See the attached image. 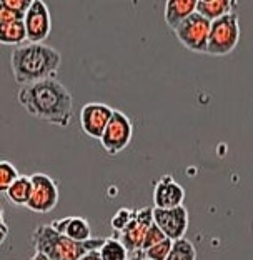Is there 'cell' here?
<instances>
[{
  "label": "cell",
  "instance_id": "cell-1",
  "mask_svg": "<svg viewBox=\"0 0 253 260\" xmlns=\"http://www.w3.org/2000/svg\"><path fill=\"white\" fill-rule=\"evenodd\" d=\"M17 100L35 119L57 127H68L74 117V97L60 80L50 79L23 85Z\"/></svg>",
  "mask_w": 253,
  "mask_h": 260
},
{
  "label": "cell",
  "instance_id": "cell-2",
  "mask_svg": "<svg viewBox=\"0 0 253 260\" xmlns=\"http://www.w3.org/2000/svg\"><path fill=\"white\" fill-rule=\"evenodd\" d=\"M10 67L15 82L22 87L57 79L62 54L47 44H23L12 50Z\"/></svg>",
  "mask_w": 253,
  "mask_h": 260
},
{
  "label": "cell",
  "instance_id": "cell-3",
  "mask_svg": "<svg viewBox=\"0 0 253 260\" xmlns=\"http://www.w3.org/2000/svg\"><path fill=\"white\" fill-rule=\"evenodd\" d=\"M105 237L102 239H90L87 242H75L68 239L67 235L57 232L49 225H39L33 230L32 244L35 252L44 253L50 260H80L88 252L98 250L103 245Z\"/></svg>",
  "mask_w": 253,
  "mask_h": 260
},
{
  "label": "cell",
  "instance_id": "cell-4",
  "mask_svg": "<svg viewBox=\"0 0 253 260\" xmlns=\"http://www.w3.org/2000/svg\"><path fill=\"white\" fill-rule=\"evenodd\" d=\"M240 42V19L237 12H232L222 19L211 22L207 55L223 57L237 49Z\"/></svg>",
  "mask_w": 253,
  "mask_h": 260
},
{
  "label": "cell",
  "instance_id": "cell-5",
  "mask_svg": "<svg viewBox=\"0 0 253 260\" xmlns=\"http://www.w3.org/2000/svg\"><path fill=\"white\" fill-rule=\"evenodd\" d=\"M210 27H211V22L195 12V14H192L185 22H182L173 32H175L176 40H178L187 50L195 52V54H207Z\"/></svg>",
  "mask_w": 253,
  "mask_h": 260
},
{
  "label": "cell",
  "instance_id": "cell-6",
  "mask_svg": "<svg viewBox=\"0 0 253 260\" xmlns=\"http://www.w3.org/2000/svg\"><path fill=\"white\" fill-rule=\"evenodd\" d=\"M32 180V197L28 200L27 209L35 214H49L57 207L60 199L58 184L50 175L35 172L30 175Z\"/></svg>",
  "mask_w": 253,
  "mask_h": 260
},
{
  "label": "cell",
  "instance_id": "cell-7",
  "mask_svg": "<svg viewBox=\"0 0 253 260\" xmlns=\"http://www.w3.org/2000/svg\"><path fill=\"white\" fill-rule=\"evenodd\" d=\"M133 137V125L130 117L120 110H114V115L109 122L107 128L100 139L103 150L109 155H117L122 150H125Z\"/></svg>",
  "mask_w": 253,
  "mask_h": 260
},
{
  "label": "cell",
  "instance_id": "cell-8",
  "mask_svg": "<svg viewBox=\"0 0 253 260\" xmlns=\"http://www.w3.org/2000/svg\"><path fill=\"white\" fill-rule=\"evenodd\" d=\"M152 225H154V209L143 207V209L135 210L132 222L125 227V230H122L120 234H115L114 237L119 239L132 255V253L142 250L145 234Z\"/></svg>",
  "mask_w": 253,
  "mask_h": 260
},
{
  "label": "cell",
  "instance_id": "cell-9",
  "mask_svg": "<svg viewBox=\"0 0 253 260\" xmlns=\"http://www.w3.org/2000/svg\"><path fill=\"white\" fill-rule=\"evenodd\" d=\"M23 23H25L28 44H44V40H47L52 30L50 10L47 4L42 0H33L30 9L23 17Z\"/></svg>",
  "mask_w": 253,
  "mask_h": 260
},
{
  "label": "cell",
  "instance_id": "cell-10",
  "mask_svg": "<svg viewBox=\"0 0 253 260\" xmlns=\"http://www.w3.org/2000/svg\"><path fill=\"white\" fill-rule=\"evenodd\" d=\"M188 220H190L188 210L184 205L175 207V209H155L154 207V222L165 234V237L173 242L185 239Z\"/></svg>",
  "mask_w": 253,
  "mask_h": 260
},
{
  "label": "cell",
  "instance_id": "cell-11",
  "mask_svg": "<svg viewBox=\"0 0 253 260\" xmlns=\"http://www.w3.org/2000/svg\"><path fill=\"white\" fill-rule=\"evenodd\" d=\"M114 110L107 104L90 102L85 104L80 110V127L92 139H102L109 122L114 115Z\"/></svg>",
  "mask_w": 253,
  "mask_h": 260
},
{
  "label": "cell",
  "instance_id": "cell-12",
  "mask_svg": "<svg viewBox=\"0 0 253 260\" xmlns=\"http://www.w3.org/2000/svg\"><path fill=\"white\" fill-rule=\"evenodd\" d=\"M185 200V188L170 174L160 177L154 185L155 209H175L182 207Z\"/></svg>",
  "mask_w": 253,
  "mask_h": 260
},
{
  "label": "cell",
  "instance_id": "cell-13",
  "mask_svg": "<svg viewBox=\"0 0 253 260\" xmlns=\"http://www.w3.org/2000/svg\"><path fill=\"white\" fill-rule=\"evenodd\" d=\"M50 225L54 227L57 232L67 235L68 239L75 242H87L92 239V230L90 223L85 220L84 217H65V218H57V220L50 222Z\"/></svg>",
  "mask_w": 253,
  "mask_h": 260
},
{
  "label": "cell",
  "instance_id": "cell-14",
  "mask_svg": "<svg viewBox=\"0 0 253 260\" xmlns=\"http://www.w3.org/2000/svg\"><path fill=\"white\" fill-rule=\"evenodd\" d=\"M197 12V0H170L165 4V22L167 25L175 30L182 22Z\"/></svg>",
  "mask_w": 253,
  "mask_h": 260
},
{
  "label": "cell",
  "instance_id": "cell-15",
  "mask_svg": "<svg viewBox=\"0 0 253 260\" xmlns=\"http://www.w3.org/2000/svg\"><path fill=\"white\" fill-rule=\"evenodd\" d=\"M238 7L237 2L233 0H198L197 2V14H200L210 22L216 19H222L228 14L235 12Z\"/></svg>",
  "mask_w": 253,
  "mask_h": 260
},
{
  "label": "cell",
  "instance_id": "cell-16",
  "mask_svg": "<svg viewBox=\"0 0 253 260\" xmlns=\"http://www.w3.org/2000/svg\"><path fill=\"white\" fill-rule=\"evenodd\" d=\"M5 197L12 204L17 207H27L28 200L32 197V180L30 175H20L10 188L5 193Z\"/></svg>",
  "mask_w": 253,
  "mask_h": 260
},
{
  "label": "cell",
  "instance_id": "cell-17",
  "mask_svg": "<svg viewBox=\"0 0 253 260\" xmlns=\"http://www.w3.org/2000/svg\"><path fill=\"white\" fill-rule=\"evenodd\" d=\"M23 40H27L25 23H23V20L0 22V44L19 47L22 45Z\"/></svg>",
  "mask_w": 253,
  "mask_h": 260
},
{
  "label": "cell",
  "instance_id": "cell-18",
  "mask_svg": "<svg viewBox=\"0 0 253 260\" xmlns=\"http://www.w3.org/2000/svg\"><path fill=\"white\" fill-rule=\"evenodd\" d=\"M98 253L102 260H128L130 257L125 245L117 237H105V242L98 249Z\"/></svg>",
  "mask_w": 253,
  "mask_h": 260
},
{
  "label": "cell",
  "instance_id": "cell-19",
  "mask_svg": "<svg viewBox=\"0 0 253 260\" xmlns=\"http://www.w3.org/2000/svg\"><path fill=\"white\" fill-rule=\"evenodd\" d=\"M167 260H197V249L190 240H175Z\"/></svg>",
  "mask_w": 253,
  "mask_h": 260
},
{
  "label": "cell",
  "instance_id": "cell-20",
  "mask_svg": "<svg viewBox=\"0 0 253 260\" xmlns=\"http://www.w3.org/2000/svg\"><path fill=\"white\" fill-rule=\"evenodd\" d=\"M20 174L17 167L9 160H0V193H7L10 185L19 179Z\"/></svg>",
  "mask_w": 253,
  "mask_h": 260
},
{
  "label": "cell",
  "instance_id": "cell-21",
  "mask_svg": "<svg viewBox=\"0 0 253 260\" xmlns=\"http://www.w3.org/2000/svg\"><path fill=\"white\" fill-rule=\"evenodd\" d=\"M135 215L133 209H128V207H122L114 214V217L110 218V225L115 230V234H120L122 230H125V227L132 222V218Z\"/></svg>",
  "mask_w": 253,
  "mask_h": 260
},
{
  "label": "cell",
  "instance_id": "cell-22",
  "mask_svg": "<svg viewBox=\"0 0 253 260\" xmlns=\"http://www.w3.org/2000/svg\"><path fill=\"white\" fill-rule=\"evenodd\" d=\"M172 245H173V240L165 239L163 242H160V244L154 245L152 249L145 250L143 255L147 260H167L170 250H172Z\"/></svg>",
  "mask_w": 253,
  "mask_h": 260
},
{
  "label": "cell",
  "instance_id": "cell-23",
  "mask_svg": "<svg viewBox=\"0 0 253 260\" xmlns=\"http://www.w3.org/2000/svg\"><path fill=\"white\" fill-rule=\"evenodd\" d=\"M167 237H165V234L162 232L160 227L157 225V223L154 222V225H152L149 230H147V234H145V239H143V245H142V250H149L152 249L154 245L157 244H160V242H163Z\"/></svg>",
  "mask_w": 253,
  "mask_h": 260
},
{
  "label": "cell",
  "instance_id": "cell-24",
  "mask_svg": "<svg viewBox=\"0 0 253 260\" xmlns=\"http://www.w3.org/2000/svg\"><path fill=\"white\" fill-rule=\"evenodd\" d=\"M22 14H17L12 9H9L7 5H5L4 0H0V22H17V20H23Z\"/></svg>",
  "mask_w": 253,
  "mask_h": 260
},
{
  "label": "cell",
  "instance_id": "cell-25",
  "mask_svg": "<svg viewBox=\"0 0 253 260\" xmlns=\"http://www.w3.org/2000/svg\"><path fill=\"white\" fill-rule=\"evenodd\" d=\"M4 2H5V5H7L9 9L17 12V14L25 15L27 10L30 9V5H32L33 0H4Z\"/></svg>",
  "mask_w": 253,
  "mask_h": 260
},
{
  "label": "cell",
  "instance_id": "cell-26",
  "mask_svg": "<svg viewBox=\"0 0 253 260\" xmlns=\"http://www.w3.org/2000/svg\"><path fill=\"white\" fill-rule=\"evenodd\" d=\"M80 260H102V257H100L98 250H93V252H88L87 255H84Z\"/></svg>",
  "mask_w": 253,
  "mask_h": 260
},
{
  "label": "cell",
  "instance_id": "cell-27",
  "mask_svg": "<svg viewBox=\"0 0 253 260\" xmlns=\"http://www.w3.org/2000/svg\"><path fill=\"white\" fill-rule=\"evenodd\" d=\"M7 235H9V227L7 225H2V227H0V245H2L4 242H5Z\"/></svg>",
  "mask_w": 253,
  "mask_h": 260
},
{
  "label": "cell",
  "instance_id": "cell-28",
  "mask_svg": "<svg viewBox=\"0 0 253 260\" xmlns=\"http://www.w3.org/2000/svg\"><path fill=\"white\" fill-rule=\"evenodd\" d=\"M145 255H143V250H138V252H135L132 253L130 257H128V260H143Z\"/></svg>",
  "mask_w": 253,
  "mask_h": 260
},
{
  "label": "cell",
  "instance_id": "cell-29",
  "mask_svg": "<svg viewBox=\"0 0 253 260\" xmlns=\"http://www.w3.org/2000/svg\"><path fill=\"white\" fill-rule=\"evenodd\" d=\"M30 260H50L47 255H44V253H39V252H35L33 253V257Z\"/></svg>",
  "mask_w": 253,
  "mask_h": 260
},
{
  "label": "cell",
  "instance_id": "cell-30",
  "mask_svg": "<svg viewBox=\"0 0 253 260\" xmlns=\"http://www.w3.org/2000/svg\"><path fill=\"white\" fill-rule=\"evenodd\" d=\"M2 225H7V223H5V217H4V209L2 207H0V227Z\"/></svg>",
  "mask_w": 253,
  "mask_h": 260
},
{
  "label": "cell",
  "instance_id": "cell-31",
  "mask_svg": "<svg viewBox=\"0 0 253 260\" xmlns=\"http://www.w3.org/2000/svg\"><path fill=\"white\" fill-rule=\"evenodd\" d=\"M143 260H147V258H143Z\"/></svg>",
  "mask_w": 253,
  "mask_h": 260
}]
</instances>
